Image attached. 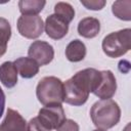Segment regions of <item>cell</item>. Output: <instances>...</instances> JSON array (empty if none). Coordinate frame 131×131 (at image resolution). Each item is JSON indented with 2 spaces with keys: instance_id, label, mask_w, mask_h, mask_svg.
<instances>
[{
  "instance_id": "obj_1",
  "label": "cell",
  "mask_w": 131,
  "mask_h": 131,
  "mask_svg": "<svg viewBox=\"0 0 131 131\" xmlns=\"http://www.w3.org/2000/svg\"><path fill=\"white\" fill-rule=\"evenodd\" d=\"M101 79V71L88 68L76 73L63 83V101L79 106L84 104L89 93H93Z\"/></svg>"
},
{
  "instance_id": "obj_2",
  "label": "cell",
  "mask_w": 131,
  "mask_h": 131,
  "mask_svg": "<svg viewBox=\"0 0 131 131\" xmlns=\"http://www.w3.org/2000/svg\"><path fill=\"white\" fill-rule=\"evenodd\" d=\"M90 117L95 127L106 130L119 123L121 110L115 100L100 99L91 106Z\"/></svg>"
},
{
  "instance_id": "obj_3",
  "label": "cell",
  "mask_w": 131,
  "mask_h": 131,
  "mask_svg": "<svg viewBox=\"0 0 131 131\" xmlns=\"http://www.w3.org/2000/svg\"><path fill=\"white\" fill-rule=\"evenodd\" d=\"M36 95L45 106L61 104L63 102V83L53 76L44 77L37 85Z\"/></svg>"
},
{
  "instance_id": "obj_4",
  "label": "cell",
  "mask_w": 131,
  "mask_h": 131,
  "mask_svg": "<svg viewBox=\"0 0 131 131\" xmlns=\"http://www.w3.org/2000/svg\"><path fill=\"white\" fill-rule=\"evenodd\" d=\"M131 49V30L113 32L102 40V50L110 57H120Z\"/></svg>"
},
{
  "instance_id": "obj_5",
  "label": "cell",
  "mask_w": 131,
  "mask_h": 131,
  "mask_svg": "<svg viewBox=\"0 0 131 131\" xmlns=\"http://www.w3.org/2000/svg\"><path fill=\"white\" fill-rule=\"evenodd\" d=\"M44 24L39 15H20L17 19L18 33L28 39H36L43 33Z\"/></svg>"
},
{
  "instance_id": "obj_6",
  "label": "cell",
  "mask_w": 131,
  "mask_h": 131,
  "mask_svg": "<svg viewBox=\"0 0 131 131\" xmlns=\"http://www.w3.org/2000/svg\"><path fill=\"white\" fill-rule=\"evenodd\" d=\"M37 118L49 130L57 129L67 120L61 104L42 107L39 111Z\"/></svg>"
},
{
  "instance_id": "obj_7",
  "label": "cell",
  "mask_w": 131,
  "mask_h": 131,
  "mask_svg": "<svg viewBox=\"0 0 131 131\" xmlns=\"http://www.w3.org/2000/svg\"><path fill=\"white\" fill-rule=\"evenodd\" d=\"M28 55L39 66H45L52 61L54 57V49L49 43L37 40L30 45Z\"/></svg>"
},
{
  "instance_id": "obj_8",
  "label": "cell",
  "mask_w": 131,
  "mask_h": 131,
  "mask_svg": "<svg viewBox=\"0 0 131 131\" xmlns=\"http://www.w3.org/2000/svg\"><path fill=\"white\" fill-rule=\"evenodd\" d=\"M117 90V82L111 71H101V79L94 94L101 99H111Z\"/></svg>"
},
{
  "instance_id": "obj_9",
  "label": "cell",
  "mask_w": 131,
  "mask_h": 131,
  "mask_svg": "<svg viewBox=\"0 0 131 131\" xmlns=\"http://www.w3.org/2000/svg\"><path fill=\"white\" fill-rule=\"evenodd\" d=\"M44 29L47 36L53 40H59L63 38L69 31V24L62 20L55 14H50L46 17Z\"/></svg>"
},
{
  "instance_id": "obj_10",
  "label": "cell",
  "mask_w": 131,
  "mask_h": 131,
  "mask_svg": "<svg viewBox=\"0 0 131 131\" xmlns=\"http://www.w3.org/2000/svg\"><path fill=\"white\" fill-rule=\"evenodd\" d=\"M28 123L15 110L8 108L3 122L0 124V131H27Z\"/></svg>"
},
{
  "instance_id": "obj_11",
  "label": "cell",
  "mask_w": 131,
  "mask_h": 131,
  "mask_svg": "<svg viewBox=\"0 0 131 131\" xmlns=\"http://www.w3.org/2000/svg\"><path fill=\"white\" fill-rule=\"evenodd\" d=\"M100 31V23L95 17H84L78 24V33L80 36L91 39L98 35Z\"/></svg>"
},
{
  "instance_id": "obj_12",
  "label": "cell",
  "mask_w": 131,
  "mask_h": 131,
  "mask_svg": "<svg viewBox=\"0 0 131 131\" xmlns=\"http://www.w3.org/2000/svg\"><path fill=\"white\" fill-rule=\"evenodd\" d=\"M18 74L25 78L30 79L35 77L39 72V64L30 57H19L13 61Z\"/></svg>"
},
{
  "instance_id": "obj_13",
  "label": "cell",
  "mask_w": 131,
  "mask_h": 131,
  "mask_svg": "<svg viewBox=\"0 0 131 131\" xmlns=\"http://www.w3.org/2000/svg\"><path fill=\"white\" fill-rule=\"evenodd\" d=\"M0 82L6 88H12L17 83V70L12 61H5L0 66Z\"/></svg>"
},
{
  "instance_id": "obj_14",
  "label": "cell",
  "mask_w": 131,
  "mask_h": 131,
  "mask_svg": "<svg viewBox=\"0 0 131 131\" xmlns=\"http://www.w3.org/2000/svg\"><path fill=\"white\" fill-rule=\"evenodd\" d=\"M85 55H86V46L82 41L75 39L68 44L66 48V56L70 61L72 62L81 61L82 59H84Z\"/></svg>"
},
{
  "instance_id": "obj_15",
  "label": "cell",
  "mask_w": 131,
  "mask_h": 131,
  "mask_svg": "<svg viewBox=\"0 0 131 131\" xmlns=\"http://www.w3.org/2000/svg\"><path fill=\"white\" fill-rule=\"evenodd\" d=\"M46 4L44 0H20L18 8L23 15H38Z\"/></svg>"
},
{
  "instance_id": "obj_16",
  "label": "cell",
  "mask_w": 131,
  "mask_h": 131,
  "mask_svg": "<svg viewBox=\"0 0 131 131\" xmlns=\"http://www.w3.org/2000/svg\"><path fill=\"white\" fill-rule=\"evenodd\" d=\"M112 11L118 18L122 20H130L131 19V1H116L112 5Z\"/></svg>"
},
{
  "instance_id": "obj_17",
  "label": "cell",
  "mask_w": 131,
  "mask_h": 131,
  "mask_svg": "<svg viewBox=\"0 0 131 131\" xmlns=\"http://www.w3.org/2000/svg\"><path fill=\"white\" fill-rule=\"evenodd\" d=\"M54 14L60 17L67 24H70L75 17V10L70 3L57 2L54 6Z\"/></svg>"
},
{
  "instance_id": "obj_18",
  "label": "cell",
  "mask_w": 131,
  "mask_h": 131,
  "mask_svg": "<svg viewBox=\"0 0 131 131\" xmlns=\"http://www.w3.org/2000/svg\"><path fill=\"white\" fill-rule=\"evenodd\" d=\"M11 37V27L7 19L0 17V45L7 46Z\"/></svg>"
},
{
  "instance_id": "obj_19",
  "label": "cell",
  "mask_w": 131,
  "mask_h": 131,
  "mask_svg": "<svg viewBox=\"0 0 131 131\" xmlns=\"http://www.w3.org/2000/svg\"><path fill=\"white\" fill-rule=\"evenodd\" d=\"M81 4L83 6H85L87 9H91V10H100L104 7L105 5V1L104 0H81Z\"/></svg>"
},
{
  "instance_id": "obj_20",
  "label": "cell",
  "mask_w": 131,
  "mask_h": 131,
  "mask_svg": "<svg viewBox=\"0 0 131 131\" xmlns=\"http://www.w3.org/2000/svg\"><path fill=\"white\" fill-rule=\"evenodd\" d=\"M28 129L31 130V131H51V130L47 129V128L39 121V119H38L37 117L30 120V122L28 123Z\"/></svg>"
},
{
  "instance_id": "obj_21",
  "label": "cell",
  "mask_w": 131,
  "mask_h": 131,
  "mask_svg": "<svg viewBox=\"0 0 131 131\" xmlns=\"http://www.w3.org/2000/svg\"><path fill=\"white\" fill-rule=\"evenodd\" d=\"M57 131H79V125L73 120H66L57 129Z\"/></svg>"
},
{
  "instance_id": "obj_22",
  "label": "cell",
  "mask_w": 131,
  "mask_h": 131,
  "mask_svg": "<svg viewBox=\"0 0 131 131\" xmlns=\"http://www.w3.org/2000/svg\"><path fill=\"white\" fill-rule=\"evenodd\" d=\"M4 107H5V94L2 90V88L0 87V118L3 115Z\"/></svg>"
},
{
  "instance_id": "obj_23",
  "label": "cell",
  "mask_w": 131,
  "mask_h": 131,
  "mask_svg": "<svg viewBox=\"0 0 131 131\" xmlns=\"http://www.w3.org/2000/svg\"><path fill=\"white\" fill-rule=\"evenodd\" d=\"M6 48H7V46H1L0 45V57L6 52Z\"/></svg>"
},
{
  "instance_id": "obj_24",
  "label": "cell",
  "mask_w": 131,
  "mask_h": 131,
  "mask_svg": "<svg viewBox=\"0 0 131 131\" xmlns=\"http://www.w3.org/2000/svg\"><path fill=\"white\" fill-rule=\"evenodd\" d=\"M93 131H105V130H102V129H95V130H93Z\"/></svg>"
},
{
  "instance_id": "obj_25",
  "label": "cell",
  "mask_w": 131,
  "mask_h": 131,
  "mask_svg": "<svg viewBox=\"0 0 131 131\" xmlns=\"http://www.w3.org/2000/svg\"><path fill=\"white\" fill-rule=\"evenodd\" d=\"M27 131H31V130H29V129H28V130H27Z\"/></svg>"
}]
</instances>
